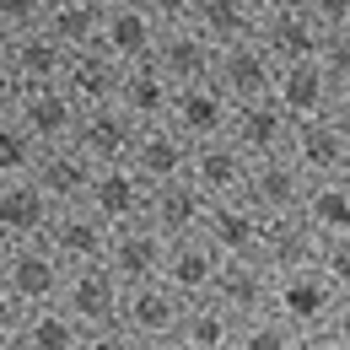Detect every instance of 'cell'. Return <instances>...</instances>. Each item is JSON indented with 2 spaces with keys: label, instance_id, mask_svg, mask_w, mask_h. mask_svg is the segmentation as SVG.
<instances>
[{
  "label": "cell",
  "instance_id": "obj_1",
  "mask_svg": "<svg viewBox=\"0 0 350 350\" xmlns=\"http://www.w3.org/2000/svg\"><path fill=\"white\" fill-rule=\"evenodd\" d=\"M340 302V286L318 269V264H302V269H280L275 286H269V312L286 318L297 334H318L329 329V312Z\"/></svg>",
  "mask_w": 350,
  "mask_h": 350
},
{
  "label": "cell",
  "instance_id": "obj_2",
  "mask_svg": "<svg viewBox=\"0 0 350 350\" xmlns=\"http://www.w3.org/2000/svg\"><path fill=\"white\" fill-rule=\"evenodd\" d=\"M291 130L297 119L275 103V97H254V103H232V119H226V140L248 157V162H264V157H286L291 151Z\"/></svg>",
  "mask_w": 350,
  "mask_h": 350
},
{
  "label": "cell",
  "instance_id": "obj_3",
  "mask_svg": "<svg viewBox=\"0 0 350 350\" xmlns=\"http://www.w3.org/2000/svg\"><path fill=\"white\" fill-rule=\"evenodd\" d=\"M59 307H65L81 329H103V323H119L124 286H119V275H113L108 264H76V269H65Z\"/></svg>",
  "mask_w": 350,
  "mask_h": 350
},
{
  "label": "cell",
  "instance_id": "obj_4",
  "mask_svg": "<svg viewBox=\"0 0 350 350\" xmlns=\"http://www.w3.org/2000/svg\"><path fill=\"white\" fill-rule=\"evenodd\" d=\"M44 243L54 248V259L65 269L76 264H103L108 259V243H113V226L103 216H92L87 205H59L44 226Z\"/></svg>",
  "mask_w": 350,
  "mask_h": 350
},
{
  "label": "cell",
  "instance_id": "obj_5",
  "mask_svg": "<svg viewBox=\"0 0 350 350\" xmlns=\"http://www.w3.org/2000/svg\"><path fill=\"white\" fill-rule=\"evenodd\" d=\"M0 286L16 297V302L38 307V302H59V286H65V264L54 259L44 237L33 243H11L5 254V269H0Z\"/></svg>",
  "mask_w": 350,
  "mask_h": 350
},
{
  "label": "cell",
  "instance_id": "obj_6",
  "mask_svg": "<svg viewBox=\"0 0 350 350\" xmlns=\"http://www.w3.org/2000/svg\"><path fill=\"white\" fill-rule=\"evenodd\" d=\"M87 205L92 216H103L108 226H130V221H146V205H151V183L135 173L130 162H108L97 167L87 183Z\"/></svg>",
  "mask_w": 350,
  "mask_h": 350
},
{
  "label": "cell",
  "instance_id": "obj_7",
  "mask_svg": "<svg viewBox=\"0 0 350 350\" xmlns=\"http://www.w3.org/2000/svg\"><path fill=\"white\" fill-rule=\"evenodd\" d=\"M275 59H269V49L259 38H237V44H221L216 49V70H211V81H216L232 103H254V97H269L275 92Z\"/></svg>",
  "mask_w": 350,
  "mask_h": 350
},
{
  "label": "cell",
  "instance_id": "obj_8",
  "mask_svg": "<svg viewBox=\"0 0 350 350\" xmlns=\"http://www.w3.org/2000/svg\"><path fill=\"white\" fill-rule=\"evenodd\" d=\"M221 264H226V254H221L205 232H194V237H173V243H167V259H162V280L173 286L183 302H200V297L216 291Z\"/></svg>",
  "mask_w": 350,
  "mask_h": 350
},
{
  "label": "cell",
  "instance_id": "obj_9",
  "mask_svg": "<svg viewBox=\"0 0 350 350\" xmlns=\"http://www.w3.org/2000/svg\"><path fill=\"white\" fill-rule=\"evenodd\" d=\"M291 162L302 167L307 178H345L350 167V130L323 113V119H302L291 130Z\"/></svg>",
  "mask_w": 350,
  "mask_h": 350
},
{
  "label": "cell",
  "instance_id": "obj_10",
  "mask_svg": "<svg viewBox=\"0 0 350 350\" xmlns=\"http://www.w3.org/2000/svg\"><path fill=\"white\" fill-rule=\"evenodd\" d=\"M162 259H167V237L151 221H130V226H113L103 264L119 275V286H146V280H162Z\"/></svg>",
  "mask_w": 350,
  "mask_h": 350
},
{
  "label": "cell",
  "instance_id": "obj_11",
  "mask_svg": "<svg viewBox=\"0 0 350 350\" xmlns=\"http://www.w3.org/2000/svg\"><path fill=\"white\" fill-rule=\"evenodd\" d=\"M92 173H97V162H92L87 151L76 140H59V146H38V162H33L27 178L44 189L49 200H54V211H59V205H81L87 200Z\"/></svg>",
  "mask_w": 350,
  "mask_h": 350
},
{
  "label": "cell",
  "instance_id": "obj_12",
  "mask_svg": "<svg viewBox=\"0 0 350 350\" xmlns=\"http://www.w3.org/2000/svg\"><path fill=\"white\" fill-rule=\"evenodd\" d=\"M254 38L269 49L275 65H302V59H318V49H323V27L307 16L302 5H275V11H259Z\"/></svg>",
  "mask_w": 350,
  "mask_h": 350
},
{
  "label": "cell",
  "instance_id": "obj_13",
  "mask_svg": "<svg viewBox=\"0 0 350 350\" xmlns=\"http://www.w3.org/2000/svg\"><path fill=\"white\" fill-rule=\"evenodd\" d=\"M226 119H232V97L216 87V81H189V87H173V103H167V124H173L183 140H216L226 135Z\"/></svg>",
  "mask_w": 350,
  "mask_h": 350
},
{
  "label": "cell",
  "instance_id": "obj_14",
  "mask_svg": "<svg viewBox=\"0 0 350 350\" xmlns=\"http://www.w3.org/2000/svg\"><path fill=\"white\" fill-rule=\"evenodd\" d=\"M183 297H178L167 280H146V286H124V307H119V323L130 329L135 340H167L183 323Z\"/></svg>",
  "mask_w": 350,
  "mask_h": 350
},
{
  "label": "cell",
  "instance_id": "obj_15",
  "mask_svg": "<svg viewBox=\"0 0 350 350\" xmlns=\"http://www.w3.org/2000/svg\"><path fill=\"white\" fill-rule=\"evenodd\" d=\"M151 59H157V70H162L173 87H189V81H211V70H216V44H211L194 22H178V27H162V33H157Z\"/></svg>",
  "mask_w": 350,
  "mask_h": 350
},
{
  "label": "cell",
  "instance_id": "obj_16",
  "mask_svg": "<svg viewBox=\"0 0 350 350\" xmlns=\"http://www.w3.org/2000/svg\"><path fill=\"white\" fill-rule=\"evenodd\" d=\"M248 157L226 140V135H216V140H200L194 151H189V183L205 194V200H237L243 189H248Z\"/></svg>",
  "mask_w": 350,
  "mask_h": 350
},
{
  "label": "cell",
  "instance_id": "obj_17",
  "mask_svg": "<svg viewBox=\"0 0 350 350\" xmlns=\"http://www.w3.org/2000/svg\"><path fill=\"white\" fill-rule=\"evenodd\" d=\"M22 130L33 135L38 146H59V140H70L76 135V119H81V108H76V97L59 87H22L16 97V113H11Z\"/></svg>",
  "mask_w": 350,
  "mask_h": 350
},
{
  "label": "cell",
  "instance_id": "obj_18",
  "mask_svg": "<svg viewBox=\"0 0 350 350\" xmlns=\"http://www.w3.org/2000/svg\"><path fill=\"white\" fill-rule=\"evenodd\" d=\"M135 135H140V124H135L119 103H97V108H81V119H76V135H70V140L87 151L97 167H108V162H130Z\"/></svg>",
  "mask_w": 350,
  "mask_h": 350
},
{
  "label": "cell",
  "instance_id": "obj_19",
  "mask_svg": "<svg viewBox=\"0 0 350 350\" xmlns=\"http://www.w3.org/2000/svg\"><path fill=\"white\" fill-rule=\"evenodd\" d=\"M269 97L302 124V119H323V113H334L340 87L329 81V70H323L318 59H302V65H280V70H275V92H269Z\"/></svg>",
  "mask_w": 350,
  "mask_h": 350
},
{
  "label": "cell",
  "instance_id": "obj_20",
  "mask_svg": "<svg viewBox=\"0 0 350 350\" xmlns=\"http://www.w3.org/2000/svg\"><path fill=\"white\" fill-rule=\"evenodd\" d=\"M312 178L291 162V151L286 157H264L248 167V189H243V200L248 205H259L264 216H291V211H302V194Z\"/></svg>",
  "mask_w": 350,
  "mask_h": 350
},
{
  "label": "cell",
  "instance_id": "obj_21",
  "mask_svg": "<svg viewBox=\"0 0 350 350\" xmlns=\"http://www.w3.org/2000/svg\"><path fill=\"white\" fill-rule=\"evenodd\" d=\"M157 33H162V27L151 22V11H146L140 0H124V5H108V11H103L97 49H103V54H113L119 65H140V59H151Z\"/></svg>",
  "mask_w": 350,
  "mask_h": 350
},
{
  "label": "cell",
  "instance_id": "obj_22",
  "mask_svg": "<svg viewBox=\"0 0 350 350\" xmlns=\"http://www.w3.org/2000/svg\"><path fill=\"white\" fill-rule=\"evenodd\" d=\"M205 211L211 200L189 183V178H167V183H151V205H146V221L173 243V237H194L205 232Z\"/></svg>",
  "mask_w": 350,
  "mask_h": 350
},
{
  "label": "cell",
  "instance_id": "obj_23",
  "mask_svg": "<svg viewBox=\"0 0 350 350\" xmlns=\"http://www.w3.org/2000/svg\"><path fill=\"white\" fill-rule=\"evenodd\" d=\"M205 237L216 243L226 259H259V237H264V211L237 200H211L205 211Z\"/></svg>",
  "mask_w": 350,
  "mask_h": 350
},
{
  "label": "cell",
  "instance_id": "obj_24",
  "mask_svg": "<svg viewBox=\"0 0 350 350\" xmlns=\"http://www.w3.org/2000/svg\"><path fill=\"white\" fill-rule=\"evenodd\" d=\"M0 59H5V70H11L22 87H54V81L65 76L70 49H59L44 27H27V33H11V38H5Z\"/></svg>",
  "mask_w": 350,
  "mask_h": 350
},
{
  "label": "cell",
  "instance_id": "obj_25",
  "mask_svg": "<svg viewBox=\"0 0 350 350\" xmlns=\"http://www.w3.org/2000/svg\"><path fill=\"white\" fill-rule=\"evenodd\" d=\"M189 151H194V140H183V135L162 119V124H140L130 146V167L146 183H167V178H189Z\"/></svg>",
  "mask_w": 350,
  "mask_h": 350
},
{
  "label": "cell",
  "instance_id": "obj_26",
  "mask_svg": "<svg viewBox=\"0 0 350 350\" xmlns=\"http://www.w3.org/2000/svg\"><path fill=\"white\" fill-rule=\"evenodd\" d=\"M318 248H323V237H318V226L302 216V211H291V216H264V237H259V259L280 275V269H302V264H318Z\"/></svg>",
  "mask_w": 350,
  "mask_h": 350
},
{
  "label": "cell",
  "instance_id": "obj_27",
  "mask_svg": "<svg viewBox=\"0 0 350 350\" xmlns=\"http://www.w3.org/2000/svg\"><path fill=\"white\" fill-rule=\"evenodd\" d=\"M119 81H124V65H119L113 54H103L97 44L70 49V59H65V76H59V87L76 97V108L113 103V97H119Z\"/></svg>",
  "mask_w": 350,
  "mask_h": 350
},
{
  "label": "cell",
  "instance_id": "obj_28",
  "mask_svg": "<svg viewBox=\"0 0 350 350\" xmlns=\"http://www.w3.org/2000/svg\"><path fill=\"white\" fill-rule=\"evenodd\" d=\"M49 216H54V200L33 178H0V237L5 243H33L44 237Z\"/></svg>",
  "mask_w": 350,
  "mask_h": 350
},
{
  "label": "cell",
  "instance_id": "obj_29",
  "mask_svg": "<svg viewBox=\"0 0 350 350\" xmlns=\"http://www.w3.org/2000/svg\"><path fill=\"white\" fill-rule=\"evenodd\" d=\"M269 286H275V269L264 259H226L211 297L232 307L237 318H254V312H269Z\"/></svg>",
  "mask_w": 350,
  "mask_h": 350
},
{
  "label": "cell",
  "instance_id": "obj_30",
  "mask_svg": "<svg viewBox=\"0 0 350 350\" xmlns=\"http://www.w3.org/2000/svg\"><path fill=\"white\" fill-rule=\"evenodd\" d=\"M135 124H162L167 119V103H173V81L157 70V59H140V65H124V81H119V97H113Z\"/></svg>",
  "mask_w": 350,
  "mask_h": 350
},
{
  "label": "cell",
  "instance_id": "obj_31",
  "mask_svg": "<svg viewBox=\"0 0 350 350\" xmlns=\"http://www.w3.org/2000/svg\"><path fill=\"white\" fill-rule=\"evenodd\" d=\"M237 329H243V318L232 307H221L216 297H200L183 307L178 340H183V350H237Z\"/></svg>",
  "mask_w": 350,
  "mask_h": 350
},
{
  "label": "cell",
  "instance_id": "obj_32",
  "mask_svg": "<svg viewBox=\"0 0 350 350\" xmlns=\"http://www.w3.org/2000/svg\"><path fill=\"white\" fill-rule=\"evenodd\" d=\"M38 27H44L59 49H87V44H97L103 5H97V0H49V11H44Z\"/></svg>",
  "mask_w": 350,
  "mask_h": 350
},
{
  "label": "cell",
  "instance_id": "obj_33",
  "mask_svg": "<svg viewBox=\"0 0 350 350\" xmlns=\"http://www.w3.org/2000/svg\"><path fill=\"white\" fill-rule=\"evenodd\" d=\"M194 27H200L216 49L237 44V38H254L259 5H254V0H194Z\"/></svg>",
  "mask_w": 350,
  "mask_h": 350
},
{
  "label": "cell",
  "instance_id": "obj_34",
  "mask_svg": "<svg viewBox=\"0 0 350 350\" xmlns=\"http://www.w3.org/2000/svg\"><path fill=\"white\" fill-rule=\"evenodd\" d=\"M302 216L318 226V237L350 232V178H312L302 194Z\"/></svg>",
  "mask_w": 350,
  "mask_h": 350
},
{
  "label": "cell",
  "instance_id": "obj_35",
  "mask_svg": "<svg viewBox=\"0 0 350 350\" xmlns=\"http://www.w3.org/2000/svg\"><path fill=\"white\" fill-rule=\"evenodd\" d=\"M81 334H87V329H81L59 302H38V307H27L16 340L27 350H81Z\"/></svg>",
  "mask_w": 350,
  "mask_h": 350
},
{
  "label": "cell",
  "instance_id": "obj_36",
  "mask_svg": "<svg viewBox=\"0 0 350 350\" xmlns=\"http://www.w3.org/2000/svg\"><path fill=\"white\" fill-rule=\"evenodd\" d=\"M297 345H302V334L275 312H254L237 329V350H297Z\"/></svg>",
  "mask_w": 350,
  "mask_h": 350
},
{
  "label": "cell",
  "instance_id": "obj_37",
  "mask_svg": "<svg viewBox=\"0 0 350 350\" xmlns=\"http://www.w3.org/2000/svg\"><path fill=\"white\" fill-rule=\"evenodd\" d=\"M33 162H38V140L5 113L0 119V178H27Z\"/></svg>",
  "mask_w": 350,
  "mask_h": 350
},
{
  "label": "cell",
  "instance_id": "obj_38",
  "mask_svg": "<svg viewBox=\"0 0 350 350\" xmlns=\"http://www.w3.org/2000/svg\"><path fill=\"white\" fill-rule=\"evenodd\" d=\"M318 65L329 70V81L345 92L350 87V27H334L323 33V49H318Z\"/></svg>",
  "mask_w": 350,
  "mask_h": 350
},
{
  "label": "cell",
  "instance_id": "obj_39",
  "mask_svg": "<svg viewBox=\"0 0 350 350\" xmlns=\"http://www.w3.org/2000/svg\"><path fill=\"white\" fill-rule=\"evenodd\" d=\"M318 269H323L340 291H350V232H345V237H323V248H318Z\"/></svg>",
  "mask_w": 350,
  "mask_h": 350
},
{
  "label": "cell",
  "instance_id": "obj_40",
  "mask_svg": "<svg viewBox=\"0 0 350 350\" xmlns=\"http://www.w3.org/2000/svg\"><path fill=\"white\" fill-rule=\"evenodd\" d=\"M49 11V0H0V33L11 38V33H27V27H38Z\"/></svg>",
  "mask_w": 350,
  "mask_h": 350
},
{
  "label": "cell",
  "instance_id": "obj_41",
  "mask_svg": "<svg viewBox=\"0 0 350 350\" xmlns=\"http://www.w3.org/2000/svg\"><path fill=\"white\" fill-rule=\"evenodd\" d=\"M81 350H140V340H135L124 323H103V329L81 334Z\"/></svg>",
  "mask_w": 350,
  "mask_h": 350
},
{
  "label": "cell",
  "instance_id": "obj_42",
  "mask_svg": "<svg viewBox=\"0 0 350 350\" xmlns=\"http://www.w3.org/2000/svg\"><path fill=\"white\" fill-rule=\"evenodd\" d=\"M307 16L323 27V33H334V27H350V0H297Z\"/></svg>",
  "mask_w": 350,
  "mask_h": 350
},
{
  "label": "cell",
  "instance_id": "obj_43",
  "mask_svg": "<svg viewBox=\"0 0 350 350\" xmlns=\"http://www.w3.org/2000/svg\"><path fill=\"white\" fill-rule=\"evenodd\" d=\"M151 11L157 27H178V22H194V0H140Z\"/></svg>",
  "mask_w": 350,
  "mask_h": 350
},
{
  "label": "cell",
  "instance_id": "obj_44",
  "mask_svg": "<svg viewBox=\"0 0 350 350\" xmlns=\"http://www.w3.org/2000/svg\"><path fill=\"white\" fill-rule=\"evenodd\" d=\"M22 318H27V302H16V297L0 286V340H16V334H22Z\"/></svg>",
  "mask_w": 350,
  "mask_h": 350
},
{
  "label": "cell",
  "instance_id": "obj_45",
  "mask_svg": "<svg viewBox=\"0 0 350 350\" xmlns=\"http://www.w3.org/2000/svg\"><path fill=\"white\" fill-rule=\"evenodd\" d=\"M329 334L350 350V291H340V302H334V312H329Z\"/></svg>",
  "mask_w": 350,
  "mask_h": 350
},
{
  "label": "cell",
  "instance_id": "obj_46",
  "mask_svg": "<svg viewBox=\"0 0 350 350\" xmlns=\"http://www.w3.org/2000/svg\"><path fill=\"white\" fill-rule=\"evenodd\" d=\"M16 97H22V81L5 70V59H0V119L5 113H16Z\"/></svg>",
  "mask_w": 350,
  "mask_h": 350
},
{
  "label": "cell",
  "instance_id": "obj_47",
  "mask_svg": "<svg viewBox=\"0 0 350 350\" xmlns=\"http://www.w3.org/2000/svg\"><path fill=\"white\" fill-rule=\"evenodd\" d=\"M297 350H345V345H340L329 329H318V334H302V345H297Z\"/></svg>",
  "mask_w": 350,
  "mask_h": 350
},
{
  "label": "cell",
  "instance_id": "obj_48",
  "mask_svg": "<svg viewBox=\"0 0 350 350\" xmlns=\"http://www.w3.org/2000/svg\"><path fill=\"white\" fill-rule=\"evenodd\" d=\"M334 119H340V124H345V130H350V87L340 92V97H334Z\"/></svg>",
  "mask_w": 350,
  "mask_h": 350
},
{
  "label": "cell",
  "instance_id": "obj_49",
  "mask_svg": "<svg viewBox=\"0 0 350 350\" xmlns=\"http://www.w3.org/2000/svg\"><path fill=\"white\" fill-rule=\"evenodd\" d=\"M140 350H183V340L178 334H167V340H140Z\"/></svg>",
  "mask_w": 350,
  "mask_h": 350
},
{
  "label": "cell",
  "instance_id": "obj_50",
  "mask_svg": "<svg viewBox=\"0 0 350 350\" xmlns=\"http://www.w3.org/2000/svg\"><path fill=\"white\" fill-rule=\"evenodd\" d=\"M259 11H275V5H297V0H254Z\"/></svg>",
  "mask_w": 350,
  "mask_h": 350
},
{
  "label": "cell",
  "instance_id": "obj_51",
  "mask_svg": "<svg viewBox=\"0 0 350 350\" xmlns=\"http://www.w3.org/2000/svg\"><path fill=\"white\" fill-rule=\"evenodd\" d=\"M0 350H27V345L22 340H0Z\"/></svg>",
  "mask_w": 350,
  "mask_h": 350
},
{
  "label": "cell",
  "instance_id": "obj_52",
  "mask_svg": "<svg viewBox=\"0 0 350 350\" xmlns=\"http://www.w3.org/2000/svg\"><path fill=\"white\" fill-rule=\"evenodd\" d=\"M5 254H11V243H5V237H0V269H5Z\"/></svg>",
  "mask_w": 350,
  "mask_h": 350
},
{
  "label": "cell",
  "instance_id": "obj_53",
  "mask_svg": "<svg viewBox=\"0 0 350 350\" xmlns=\"http://www.w3.org/2000/svg\"><path fill=\"white\" fill-rule=\"evenodd\" d=\"M97 5H103V11H108V5H124V0H97Z\"/></svg>",
  "mask_w": 350,
  "mask_h": 350
},
{
  "label": "cell",
  "instance_id": "obj_54",
  "mask_svg": "<svg viewBox=\"0 0 350 350\" xmlns=\"http://www.w3.org/2000/svg\"><path fill=\"white\" fill-rule=\"evenodd\" d=\"M0 49H5V33H0Z\"/></svg>",
  "mask_w": 350,
  "mask_h": 350
},
{
  "label": "cell",
  "instance_id": "obj_55",
  "mask_svg": "<svg viewBox=\"0 0 350 350\" xmlns=\"http://www.w3.org/2000/svg\"><path fill=\"white\" fill-rule=\"evenodd\" d=\"M345 178H350V167H345Z\"/></svg>",
  "mask_w": 350,
  "mask_h": 350
}]
</instances>
